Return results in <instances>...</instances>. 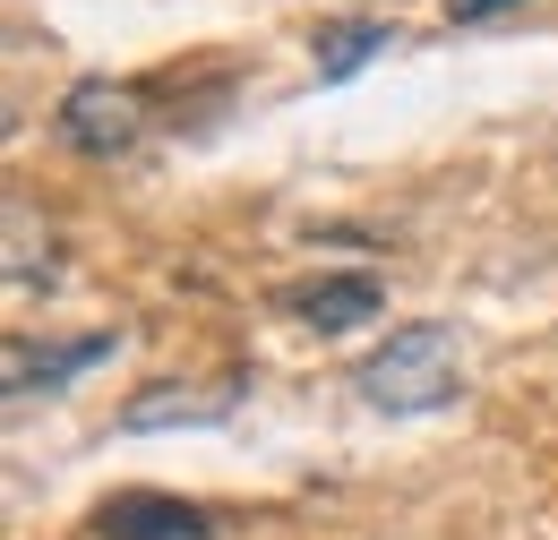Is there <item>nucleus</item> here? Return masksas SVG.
Here are the masks:
<instances>
[{
  "label": "nucleus",
  "instance_id": "nucleus-1",
  "mask_svg": "<svg viewBox=\"0 0 558 540\" xmlns=\"http://www.w3.org/2000/svg\"><path fill=\"white\" fill-rule=\"evenodd\" d=\"M352 395H361L369 412H387V420L447 412L456 395H464V343H456V327H438V318L396 327L378 352H361V369H352Z\"/></svg>",
  "mask_w": 558,
  "mask_h": 540
},
{
  "label": "nucleus",
  "instance_id": "nucleus-5",
  "mask_svg": "<svg viewBox=\"0 0 558 540\" xmlns=\"http://www.w3.org/2000/svg\"><path fill=\"white\" fill-rule=\"evenodd\" d=\"M95 540H215V515L172 489H112L95 506Z\"/></svg>",
  "mask_w": 558,
  "mask_h": 540
},
{
  "label": "nucleus",
  "instance_id": "nucleus-7",
  "mask_svg": "<svg viewBox=\"0 0 558 540\" xmlns=\"http://www.w3.org/2000/svg\"><path fill=\"white\" fill-rule=\"evenodd\" d=\"M378 52H396V26H387V17H327V26L310 35V69H318V86L361 77Z\"/></svg>",
  "mask_w": 558,
  "mask_h": 540
},
{
  "label": "nucleus",
  "instance_id": "nucleus-9",
  "mask_svg": "<svg viewBox=\"0 0 558 540\" xmlns=\"http://www.w3.org/2000/svg\"><path fill=\"white\" fill-rule=\"evenodd\" d=\"M507 9H524V0H447V26H489Z\"/></svg>",
  "mask_w": 558,
  "mask_h": 540
},
{
  "label": "nucleus",
  "instance_id": "nucleus-8",
  "mask_svg": "<svg viewBox=\"0 0 558 540\" xmlns=\"http://www.w3.org/2000/svg\"><path fill=\"white\" fill-rule=\"evenodd\" d=\"M35 274L52 283V258H35V206H26V198H9V283L26 292Z\"/></svg>",
  "mask_w": 558,
  "mask_h": 540
},
{
  "label": "nucleus",
  "instance_id": "nucleus-2",
  "mask_svg": "<svg viewBox=\"0 0 558 540\" xmlns=\"http://www.w3.org/2000/svg\"><path fill=\"white\" fill-rule=\"evenodd\" d=\"M146 130V95L130 77H77L70 95H61V112H52V137L86 155V163H112V155H130Z\"/></svg>",
  "mask_w": 558,
  "mask_h": 540
},
{
  "label": "nucleus",
  "instance_id": "nucleus-3",
  "mask_svg": "<svg viewBox=\"0 0 558 540\" xmlns=\"http://www.w3.org/2000/svg\"><path fill=\"white\" fill-rule=\"evenodd\" d=\"M112 352H121L112 327H95V335H77V343L9 335V352H0V386H9V404H26V395H61L70 378H86V369H95V360H112Z\"/></svg>",
  "mask_w": 558,
  "mask_h": 540
},
{
  "label": "nucleus",
  "instance_id": "nucleus-4",
  "mask_svg": "<svg viewBox=\"0 0 558 540\" xmlns=\"http://www.w3.org/2000/svg\"><path fill=\"white\" fill-rule=\"evenodd\" d=\"M276 309H283V318H301L310 335H344V327H369V318L387 309V283H378L369 267L301 274V283H283V292H276Z\"/></svg>",
  "mask_w": 558,
  "mask_h": 540
},
{
  "label": "nucleus",
  "instance_id": "nucleus-6",
  "mask_svg": "<svg viewBox=\"0 0 558 540\" xmlns=\"http://www.w3.org/2000/svg\"><path fill=\"white\" fill-rule=\"evenodd\" d=\"M232 420V386H146L121 404V429L130 438H155V429H215Z\"/></svg>",
  "mask_w": 558,
  "mask_h": 540
}]
</instances>
